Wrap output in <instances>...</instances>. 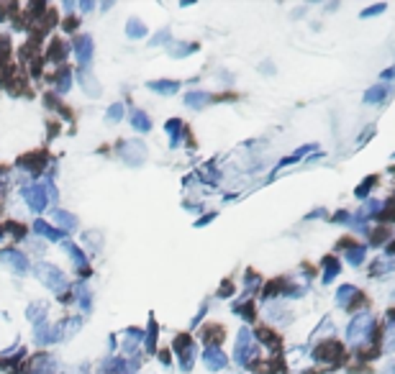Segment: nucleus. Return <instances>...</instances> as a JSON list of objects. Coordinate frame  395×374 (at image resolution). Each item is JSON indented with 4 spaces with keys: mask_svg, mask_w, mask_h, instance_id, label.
Here are the masks:
<instances>
[{
    "mask_svg": "<svg viewBox=\"0 0 395 374\" xmlns=\"http://www.w3.org/2000/svg\"><path fill=\"white\" fill-rule=\"evenodd\" d=\"M160 359H162V364H167V367H169V364H172V356H169V354H167V352L162 354Z\"/></svg>",
    "mask_w": 395,
    "mask_h": 374,
    "instance_id": "44",
    "label": "nucleus"
},
{
    "mask_svg": "<svg viewBox=\"0 0 395 374\" xmlns=\"http://www.w3.org/2000/svg\"><path fill=\"white\" fill-rule=\"evenodd\" d=\"M93 51H96V46H93V39L90 37H80L75 41V54H77L82 67H88L93 62Z\"/></svg>",
    "mask_w": 395,
    "mask_h": 374,
    "instance_id": "12",
    "label": "nucleus"
},
{
    "mask_svg": "<svg viewBox=\"0 0 395 374\" xmlns=\"http://www.w3.org/2000/svg\"><path fill=\"white\" fill-rule=\"evenodd\" d=\"M231 374H242V372H231Z\"/></svg>",
    "mask_w": 395,
    "mask_h": 374,
    "instance_id": "47",
    "label": "nucleus"
},
{
    "mask_svg": "<svg viewBox=\"0 0 395 374\" xmlns=\"http://www.w3.org/2000/svg\"><path fill=\"white\" fill-rule=\"evenodd\" d=\"M121 118H124V105H121V103H113V105L108 108V113H105V121L118 123Z\"/></svg>",
    "mask_w": 395,
    "mask_h": 374,
    "instance_id": "37",
    "label": "nucleus"
},
{
    "mask_svg": "<svg viewBox=\"0 0 395 374\" xmlns=\"http://www.w3.org/2000/svg\"><path fill=\"white\" fill-rule=\"evenodd\" d=\"M164 131H167V136H169V146H180V134H183V121H180V118H172V121H167V126H164Z\"/></svg>",
    "mask_w": 395,
    "mask_h": 374,
    "instance_id": "19",
    "label": "nucleus"
},
{
    "mask_svg": "<svg viewBox=\"0 0 395 374\" xmlns=\"http://www.w3.org/2000/svg\"><path fill=\"white\" fill-rule=\"evenodd\" d=\"M203 341L211 346H219L221 341H224V328H221V325H208L203 331Z\"/></svg>",
    "mask_w": 395,
    "mask_h": 374,
    "instance_id": "28",
    "label": "nucleus"
},
{
    "mask_svg": "<svg viewBox=\"0 0 395 374\" xmlns=\"http://www.w3.org/2000/svg\"><path fill=\"white\" fill-rule=\"evenodd\" d=\"M144 341H147L149 352L157 349V325H154V321H149V331H147V336H144Z\"/></svg>",
    "mask_w": 395,
    "mask_h": 374,
    "instance_id": "39",
    "label": "nucleus"
},
{
    "mask_svg": "<svg viewBox=\"0 0 395 374\" xmlns=\"http://www.w3.org/2000/svg\"><path fill=\"white\" fill-rule=\"evenodd\" d=\"M373 185H377V177H367L365 182H362V187H357V198H365L367 193H370V190H373Z\"/></svg>",
    "mask_w": 395,
    "mask_h": 374,
    "instance_id": "40",
    "label": "nucleus"
},
{
    "mask_svg": "<svg viewBox=\"0 0 395 374\" xmlns=\"http://www.w3.org/2000/svg\"><path fill=\"white\" fill-rule=\"evenodd\" d=\"M267 318H270L272 323H285V305H270L267 308Z\"/></svg>",
    "mask_w": 395,
    "mask_h": 374,
    "instance_id": "32",
    "label": "nucleus"
},
{
    "mask_svg": "<svg viewBox=\"0 0 395 374\" xmlns=\"http://www.w3.org/2000/svg\"><path fill=\"white\" fill-rule=\"evenodd\" d=\"M129 121H131V126H134L136 131H149V129H152V118H149V115L144 113V110H134Z\"/></svg>",
    "mask_w": 395,
    "mask_h": 374,
    "instance_id": "25",
    "label": "nucleus"
},
{
    "mask_svg": "<svg viewBox=\"0 0 395 374\" xmlns=\"http://www.w3.org/2000/svg\"><path fill=\"white\" fill-rule=\"evenodd\" d=\"M393 75H395V70H385V72H382V79H393Z\"/></svg>",
    "mask_w": 395,
    "mask_h": 374,
    "instance_id": "45",
    "label": "nucleus"
},
{
    "mask_svg": "<svg viewBox=\"0 0 395 374\" xmlns=\"http://www.w3.org/2000/svg\"><path fill=\"white\" fill-rule=\"evenodd\" d=\"M365 254H367V246L354 244V246H349V252H347V262L357 266V264H362V262H365Z\"/></svg>",
    "mask_w": 395,
    "mask_h": 374,
    "instance_id": "29",
    "label": "nucleus"
},
{
    "mask_svg": "<svg viewBox=\"0 0 395 374\" xmlns=\"http://www.w3.org/2000/svg\"><path fill=\"white\" fill-rule=\"evenodd\" d=\"M141 344V333L134 331V328H129V331L121 333V349H124V354H129L134 359V354H136V349H139Z\"/></svg>",
    "mask_w": 395,
    "mask_h": 374,
    "instance_id": "15",
    "label": "nucleus"
},
{
    "mask_svg": "<svg viewBox=\"0 0 395 374\" xmlns=\"http://www.w3.org/2000/svg\"><path fill=\"white\" fill-rule=\"evenodd\" d=\"M13 236V238H23L26 236V228L18 224H6V226H0V236Z\"/></svg>",
    "mask_w": 395,
    "mask_h": 374,
    "instance_id": "34",
    "label": "nucleus"
},
{
    "mask_svg": "<svg viewBox=\"0 0 395 374\" xmlns=\"http://www.w3.org/2000/svg\"><path fill=\"white\" fill-rule=\"evenodd\" d=\"M205 103H211V95L208 93H188L185 95V105L193 110H200Z\"/></svg>",
    "mask_w": 395,
    "mask_h": 374,
    "instance_id": "22",
    "label": "nucleus"
},
{
    "mask_svg": "<svg viewBox=\"0 0 395 374\" xmlns=\"http://www.w3.org/2000/svg\"><path fill=\"white\" fill-rule=\"evenodd\" d=\"M62 249H65V254L70 257V259H72V264L77 266V272H82V274L88 272V257H85V254H82L80 249L72 244V241H65V246H62Z\"/></svg>",
    "mask_w": 395,
    "mask_h": 374,
    "instance_id": "14",
    "label": "nucleus"
},
{
    "mask_svg": "<svg viewBox=\"0 0 395 374\" xmlns=\"http://www.w3.org/2000/svg\"><path fill=\"white\" fill-rule=\"evenodd\" d=\"M77 302H80V308L85 310V313H90V310H93V297H90V290L85 288V285H80V288H77Z\"/></svg>",
    "mask_w": 395,
    "mask_h": 374,
    "instance_id": "31",
    "label": "nucleus"
},
{
    "mask_svg": "<svg viewBox=\"0 0 395 374\" xmlns=\"http://www.w3.org/2000/svg\"><path fill=\"white\" fill-rule=\"evenodd\" d=\"M259 356V341L249 328H242L239 336H236V352H234V361L242 364V367H252Z\"/></svg>",
    "mask_w": 395,
    "mask_h": 374,
    "instance_id": "3",
    "label": "nucleus"
},
{
    "mask_svg": "<svg viewBox=\"0 0 395 374\" xmlns=\"http://www.w3.org/2000/svg\"><path fill=\"white\" fill-rule=\"evenodd\" d=\"M80 8H82V11H93L96 6H93V3H80Z\"/></svg>",
    "mask_w": 395,
    "mask_h": 374,
    "instance_id": "46",
    "label": "nucleus"
},
{
    "mask_svg": "<svg viewBox=\"0 0 395 374\" xmlns=\"http://www.w3.org/2000/svg\"><path fill=\"white\" fill-rule=\"evenodd\" d=\"M126 37L129 39H144L147 37V26H144L139 18H129V23H126Z\"/></svg>",
    "mask_w": 395,
    "mask_h": 374,
    "instance_id": "21",
    "label": "nucleus"
},
{
    "mask_svg": "<svg viewBox=\"0 0 395 374\" xmlns=\"http://www.w3.org/2000/svg\"><path fill=\"white\" fill-rule=\"evenodd\" d=\"M54 221H57V224H62V228H65V231L77 228V218H75L72 213H67V210H54Z\"/></svg>",
    "mask_w": 395,
    "mask_h": 374,
    "instance_id": "27",
    "label": "nucleus"
},
{
    "mask_svg": "<svg viewBox=\"0 0 395 374\" xmlns=\"http://www.w3.org/2000/svg\"><path fill=\"white\" fill-rule=\"evenodd\" d=\"M80 82H82V90H85L90 98H98V95H101V85H98V79L93 77L90 72H85V70L80 72Z\"/></svg>",
    "mask_w": 395,
    "mask_h": 374,
    "instance_id": "18",
    "label": "nucleus"
},
{
    "mask_svg": "<svg viewBox=\"0 0 395 374\" xmlns=\"http://www.w3.org/2000/svg\"><path fill=\"white\" fill-rule=\"evenodd\" d=\"M80 325H82L80 318H67V321H62V323H59V331H62V341H65V338H72L75 333L80 331Z\"/></svg>",
    "mask_w": 395,
    "mask_h": 374,
    "instance_id": "23",
    "label": "nucleus"
},
{
    "mask_svg": "<svg viewBox=\"0 0 395 374\" xmlns=\"http://www.w3.org/2000/svg\"><path fill=\"white\" fill-rule=\"evenodd\" d=\"M167 39H169V31L164 29V31H160V34H157V37H154L149 44H152V46H160V44H164V41H167Z\"/></svg>",
    "mask_w": 395,
    "mask_h": 374,
    "instance_id": "42",
    "label": "nucleus"
},
{
    "mask_svg": "<svg viewBox=\"0 0 395 374\" xmlns=\"http://www.w3.org/2000/svg\"><path fill=\"white\" fill-rule=\"evenodd\" d=\"M337 274H339V262L334 257H326L323 259V285H331Z\"/></svg>",
    "mask_w": 395,
    "mask_h": 374,
    "instance_id": "24",
    "label": "nucleus"
},
{
    "mask_svg": "<svg viewBox=\"0 0 395 374\" xmlns=\"http://www.w3.org/2000/svg\"><path fill=\"white\" fill-rule=\"evenodd\" d=\"M373 333H375V316L367 313V310L357 313V316L349 321V325H347V341H349L351 346H362L365 341L373 338Z\"/></svg>",
    "mask_w": 395,
    "mask_h": 374,
    "instance_id": "2",
    "label": "nucleus"
},
{
    "mask_svg": "<svg viewBox=\"0 0 395 374\" xmlns=\"http://www.w3.org/2000/svg\"><path fill=\"white\" fill-rule=\"evenodd\" d=\"M357 297V288H351V285H344V288H339L337 292V305L339 308H349V300Z\"/></svg>",
    "mask_w": 395,
    "mask_h": 374,
    "instance_id": "26",
    "label": "nucleus"
},
{
    "mask_svg": "<svg viewBox=\"0 0 395 374\" xmlns=\"http://www.w3.org/2000/svg\"><path fill=\"white\" fill-rule=\"evenodd\" d=\"M390 98V85L388 82H377L375 87H370L365 93V103L367 105H382V103Z\"/></svg>",
    "mask_w": 395,
    "mask_h": 374,
    "instance_id": "11",
    "label": "nucleus"
},
{
    "mask_svg": "<svg viewBox=\"0 0 395 374\" xmlns=\"http://www.w3.org/2000/svg\"><path fill=\"white\" fill-rule=\"evenodd\" d=\"M175 352L180 354V369H183V372H190L193 364H195V344H193L188 336H177Z\"/></svg>",
    "mask_w": 395,
    "mask_h": 374,
    "instance_id": "6",
    "label": "nucleus"
},
{
    "mask_svg": "<svg viewBox=\"0 0 395 374\" xmlns=\"http://www.w3.org/2000/svg\"><path fill=\"white\" fill-rule=\"evenodd\" d=\"M39 346H51L62 341V331H59V323L57 325H49V323H39L37 325V333H34Z\"/></svg>",
    "mask_w": 395,
    "mask_h": 374,
    "instance_id": "9",
    "label": "nucleus"
},
{
    "mask_svg": "<svg viewBox=\"0 0 395 374\" xmlns=\"http://www.w3.org/2000/svg\"><path fill=\"white\" fill-rule=\"evenodd\" d=\"M382 11H385V6H370V8H365V11H362V18H370V15H377V13H382Z\"/></svg>",
    "mask_w": 395,
    "mask_h": 374,
    "instance_id": "41",
    "label": "nucleus"
},
{
    "mask_svg": "<svg viewBox=\"0 0 395 374\" xmlns=\"http://www.w3.org/2000/svg\"><path fill=\"white\" fill-rule=\"evenodd\" d=\"M198 46L195 44H169V54H172V57H185V54H190V51H195Z\"/></svg>",
    "mask_w": 395,
    "mask_h": 374,
    "instance_id": "33",
    "label": "nucleus"
},
{
    "mask_svg": "<svg viewBox=\"0 0 395 374\" xmlns=\"http://www.w3.org/2000/svg\"><path fill=\"white\" fill-rule=\"evenodd\" d=\"M67 54V46L62 41H51V49H49V59H54V62H59V59H65Z\"/></svg>",
    "mask_w": 395,
    "mask_h": 374,
    "instance_id": "38",
    "label": "nucleus"
},
{
    "mask_svg": "<svg viewBox=\"0 0 395 374\" xmlns=\"http://www.w3.org/2000/svg\"><path fill=\"white\" fill-rule=\"evenodd\" d=\"M0 262H3L8 269H13L15 274L29 272V257L21 252H15V249H3V252H0Z\"/></svg>",
    "mask_w": 395,
    "mask_h": 374,
    "instance_id": "7",
    "label": "nucleus"
},
{
    "mask_svg": "<svg viewBox=\"0 0 395 374\" xmlns=\"http://www.w3.org/2000/svg\"><path fill=\"white\" fill-rule=\"evenodd\" d=\"M339 356H342V344H337L334 338L323 341L321 346H316V349H313V359L316 361H337Z\"/></svg>",
    "mask_w": 395,
    "mask_h": 374,
    "instance_id": "8",
    "label": "nucleus"
},
{
    "mask_svg": "<svg viewBox=\"0 0 395 374\" xmlns=\"http://www.w3.org/2000/svg\"><path fill=\"white\" fill-rule=\"evenodd\" d=\"M147 87L152 93H160V95H175L180 90V82L175 79H154V82H147Z\"/></svg>",
    "mask_w": 395,
    "mask_h": 374,
    "instance_id": "16",
    "label": "nucleus"
},
{
    "mask_svg": "<svg viewBox=\"0 0 395 374\" xmlns=\"http://www.w3.org/2000/svg\"><path fill=\"white\" fill-rule=\"evenodd\" d=\"M70 87H72V75H70V70H62L57 75V90L59 93H67Z\"/></svg>",
    "mask_w": 395,
    "mask_h": 374,
    "instance_id": "36",
    "label": "nucleus"
},
{
    "mask_svg": "<svg viewBox=\"0 0 395 374\" xmlns=\"http://www.w3.org/2000/svg\"><path fill=\"white\" fill-rule=\"evenodd\" d=\"M57 372V359L54 356H49V354H41V356H37V359L31 361L29 367V374H54Z\"/></svg>",
    "mask_w": 395,
    "mask_h": 374,
    "instance_id": "13",
    "label": "nucleus"
},
{
    "mask_svg": "<svg viewBox=\"0 0 395 374\" xmlns=\"http://www.w3.org/2000/svg\"><path fill=\"white\" fill-rule=\"evenodd\" d=\"M34 231H37L41 238H49V241H59V238H62V231L51 228L46 221H37V224H34Z\"/></svg>",
    "mask_w": 395,
    "mask_h": 374,
    "instance_id": "20",
    "label": "nucleus"
},
{
    "mask_svg": "<svg viewBox=\"0 0 395 374\" xmlns=\"http://www.w3.org/2000/svg\"><path fill=\"white\" fill-rule=\"evenodd\" d=\"M203 364L211 369V372H221V369H226L228 359H226V354L221 352L219 346H208V349H205V354H203Z\"/></svg>",
    "mask_w": 395,
    "mask_h": 374,
    "instance_id": "10",
    "label": "nucleus"
},
{
    "mask_svg": "<svg viewBox=\"0 0 395 374\" xmlns=\"http://www.w3.org/2000/svg\"><path fill=\"white\" fill-rule=\"evenodd\" d=\"M37 277L41 285H46V288L51 290V292H57V295H62L67 290V277L65 272L59 269V266L49 264V262H39L37 264Z\"/></svg>",
    "mask_w": 395,
    "mask_h": 374,
    "instance_id": "4",
    "label": "nucleus"
},
{
    "mask_svg": "<svg viewBox=\"0 0 395 374\" xmlns=\"http://www.w3.org/2000/svg\"><path fill=\"white\" fill-rule=\"evenodd\" d=\"M385 205H388V202L370 200V202H367V205H365V208H359L357 216H359V218H373V216H377V213H380V210L385 208Z\"/></svg>",
    "mask_w": 395,
    "mask_h": 374,
    "instance_id": "30",
    "label": "nucleus"
},
{
    "mask_svg": "<svg viewBox=\"0 0 395 374\" xmlns=\"http://www.w3.org/2000/svg\"><path fill=\"white\" fill-rule=\"evenodd\" d=\"M118 157L129 162L131 167H139L144 165V159H147V144L139 141V138H131V141H124V144L118 146Z\"/></svg>",
    "mask_w": 395,
    "mask_h": 374,
    "instance_id": "5",
    "label": "nucleus"
},
{
    "mask_svg": "<svg viewBox=\"0 0 395 374\" xmlns=\"http://www.w3.org/2000/svg\"><path fill=\"white\" fill-rule=\"evenodd\" d=\"M46 313H49V305L46 302H31L29 308H26V318H29L31 323H44Z\"/></svg>",
    "mask_w": 395,
    "mask_h": 374,
    "instance_id": "17",
    "label": "nucleus"
},
{
    "mask_svg": "<svg viewBox=\"0 0 395 374\" xmlns=\"http://www.w3.org/2000/svg\"><path fill=\"white\" fill-rule=\"evenodd\" d=\"M390 264H393V257H382V259L375 262L373 269H370V272H373V274H388L390 269H393V266H390Z\"/></svg>",
    "mask_w": 395,
    "mask_h": 374,
    "instance_id": "35",
    "label": "nucleus"
},
{
    "mask_svg": "<svg viewBox=\"0 0 395 374\" xmlns=\"http://www.w3.org/2000/svg\"><path fill=\"white\" fill-rule=\"evenodd\" d=\"M21 198L26 200V205H29L34 213H39V210H46L51 202L57 200V187L51 185V180L34 182V185H23Z\"/></svg>",
    "mask_w": 395,
    "mask_h": 374,
    "instance_id": "1",
    "label": "nucleus"
},
{
    "mask_svg": "<svg viewBox=\"0 0 395 374\" xmlns=\"http://www.w3.org/2000/svg\"><path fill=\"white\" fill-rule=\"evenodd\" d=\"M0 190H8V174H6V169H0Z\"/></svg>",
    "mask_w": 395,
    "mask_h": 374,
    "instance_id": "43",
    "label": "nucleus"
}]
</instances>
